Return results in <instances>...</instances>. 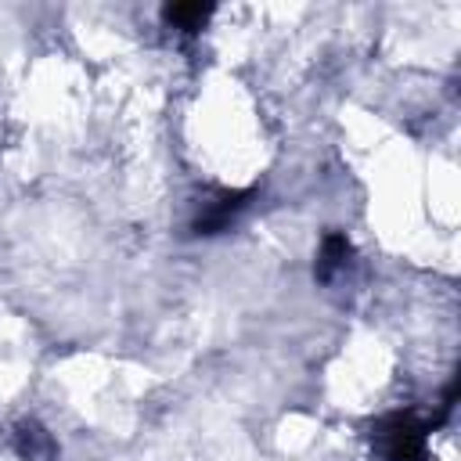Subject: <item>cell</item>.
<instances>
[{"mask_svg": "<svg viewBox=\"0 0 461 461\" xmlns=\"http://www.w3.org/2000/svg\"><path fill=\"white\" fill-rule=\"evenodd\" d=\"M436 425L414 414H389L375 425V450L382 461H429V432Z\"/></svg>", "mask_w": 461, "mask_h": 461, "instance_id": "1", "label": "cell"}, {"mask_svg": "<svg viewBox=\"0 0 461 461\" xmlns=\"http://www.w3.org/2000/svg\"><path fill=\"white\" fill-rule=\"evenodd\" d=\"M249 202H252V191H223V194H216L212 202H205L198 209V216L191 220V230L194 234H220L249 209Z\"/></svg>", "mask_w": 461, "mask_h": 461, "instance_id": "2", "label": "cell"}, {"mask_svg": "<svg viewBox=\"0 0 461 461\" xmlns=\"http://www.w3.org/2000/svg\"><path fill=\"white\" fill-rule=\"evenodd\" d=\"M11 447H14V454H18L22 461H54V457H58L54 436H50L40 421H32V418H25V421L14 425Z\"/></svg>", "mask_w": 461, "mask_h": 461, "instance_id": "3", "label": "cell"}, {"mask_svg": "<svg viewBox=\"0 0 461 461\" xmlns=\"http://www.w3.org/2000/svg\"><path fill=\"white\" fill-rule=\"evenodd\" d=\"M349 256H353V245H349V238H346L342 230H328V234H324V241H321V249H317L313 277H317L321 285L335 281V277H339V274L349 267Z\"/></svg>", "mask_w": 461, "mask_h": 461, "instance_id": "4", "label": "cell"}, {"mask_svg": "<svg viewBox=\"0 0 461 461\" xmlns=\"http://www.w3.org/2000/svg\"><path fill=\"white\" fill-rule=\"evenodd\" d=\"M212 14V4H166L162 22L180 29V32H198Z\"/></svg>", "mask_w": 461, "mask_h": 461, "instance_id": "5", "label": "cell"}]
</instances>
